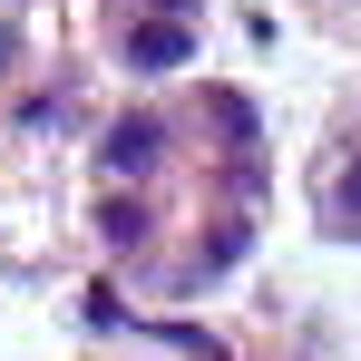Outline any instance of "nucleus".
<instances>
[{"label":"nucleus","mask_w":361,"mask_h":361,"mask_svg":"<svg viewBox=\"0 0 361 361\" xmlns=\"http://www.w3.org/2000/svg\"><path fill=\"white\" fill-rule=\"evenodd\" d=\"M98 157H108V166H118V176H137V166H147V157H157V118H127L118 137H108V147H98Z\"/></svg>","instance_id":"f257e3e1"},{"label":"nucleus","mask_w":361,"mask_h":361,"mask_svg":"<svg viewBox=\"0 0 361 361\" xmlns=\"http://www.w3.org/2000/svg\"><path fill=\"white\" fill-rule=\"evenodd\" d=\"M166 59H185V30H166V20L137 30V68H166Z\"/></svg>","instance_id":"f03ea898"}]
</instances>
